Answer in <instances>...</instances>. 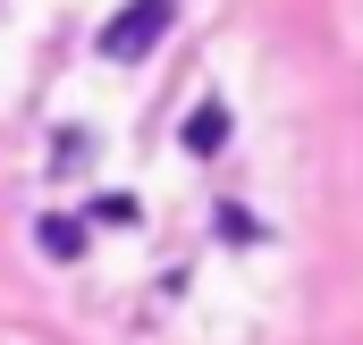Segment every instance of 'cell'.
<instances>
[{
  "label": "cell",
  "mask_w": 363,
  "mask_h": 345,
  "mask_svg": "<svg viewBox=\"0 0 363 345\" xmlns=\"http://www.w3.org/2000/svg\"><path fill=\"white\" fill-rule=\"evenodd\" d=\"M169 17H178V0H127V8L101 25V51H110V59H144V51L169 34Z\"/></svg>",
  "instance_id": "obj_1"
},
{
  "label": "cell",
  "mask_w": 363,
  "mask_h": 345,
  "mask_svg": "<svg viewBox=\"0 0 363 345\" xmlns=\"http://www.w3.org/2000/svg\"><path fill=\"white\" fill-rule=\"evenodd\" d=\"M220 144H228V101H203V110L186 118V152L203 160V152H220Z\"/></svg>",
  "instance_id": "obj_2"
},
{
  "label": "cell",
  "mask_w": 363,
  "mask_h": 345,
  "mask_svg": "<svg viewBox=\"0 0 363 345\" xmlns=\"http://www.w3.org/2000/svg\"><path fill=\"white\" fill-rule=\"evenodd\" d=\"M43 253H51V261H77V253H85V228H77V219H43Z\"/></svg>",
  "instance_id": "obj_3"
}]
</instances>
